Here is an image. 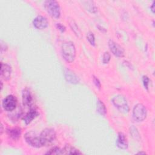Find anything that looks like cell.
Wrapping results in <instances>:
<instances>
[{"instance_id": "1", "label": "cell", "mask_w": 155, "mask_h": 155, "mask_svg": "<svg viewBox=\"0 0 155 155\" xmlns=\"http://www.w3.org/2000/svg\"><path fill=\"white\" fill-rule=\"evenodd\" d=\"M61 54L66 62L68 63L73 62L76 56V48L73 43L71 41L64 42L61 47Z\"/></svg>"}, {"instance_id": "2", "label": "cell", "mask_w": 155, "mask_h": 155, "mask_svg": "<svg viewBox=\"0 0 155 155\" xmlns=\"http://www.w3.org/2000/svg\"><path fill=\"white\" fill-rule=\"evenodd\" d=\"M44 8L50 16L58 19L61 16V8L59 3L56 1L48 0L44 2Z\"/></svg>"}, {"instance_id": "3", "label": "cell", "mask_w": 155, "mask_h": 155, "mask_svg": "<svg viewBox=\"0 0 155 155\" xmlns=\"http://www.w3.org/2000/svg\"><path fill=\"white\" fill-rule=\"evenodd\" d=\"M39 136L42 146H48L54 141L56 134L54 129L46 128L42 131Z\"/></svg>"}, {"instance_id": "4", "label": "cell", "mask_w": 155, "mask_h": 155, "mask_svg": "<svg viewBox=\"0 0 155 155\" xmlns=\"http://www.w3.org/2000/svg\"><path fill=\"white\" fill-rule=\"evenodd\" d=\"M112 103L120 112L124 113H127L130 108L126 98L120 94L115 96L112 99Z\"/></svg>"}, {"instance_id": "5", "label": "cell", "mask_w": 155, "mask_h": 155, "mask_svg": "<svg viewBox=\"0 0 155 155\" xmlns=\"http://www.w3.org/2000/svg\"><path fill=\"white\" fill-rule=\"evenodd\" d=\"M24 139L26 142L31 147L35 148H40L42 147L40 136L35 131H30L24 134Z\"/></svg>"}, {"instance_id": "6", "label": "cell", "mask_w": 155, "mask_h": 155, "mask_svg": "<svg viewBox=\"0 0 155 155\" xmlns=\"http://www.w3.org/2000/svg\"><path fill=\"white\" fill-rule=\"evenodd\" d=\"M147 115L146 107L142 104H136L133 110V117L137 122H142L145 119Z\"/></svg>"}, {"instance_id": "7", "label": "cell", "mask_w": 155, "mask_h": 155, "mask_svg": "<svg viewBox=\"0 0 155 155\" xmlns=\"http://www.w3.org/2000/svg\"><path fill=\"white\" fill-rule=\"evenodd\" d=\"M2 105L5 110L7 111H12L15 110L16 107L17 99L13 95H8L3 99Z\"/></svg>"}, {"instance_id": "8", "label": "cell", "mask_w": 155, "mask_h": 155, "mask_svg": "<svg viewBox=\"0 0 155 155\" xmlns=\"http://www.w3.org/2000/svg\"><path fill=\"white\" fill-rule=\"evenodd\" d=\"M108 46L110 50L114 56L118 58H121L124 56V49L117 42L111 39H110L108 41Z\"/></svg>"}, {"instance_id": "9", "label": "cell", "mask_w": 155, "mask_h": 155, "mask_svg": "<svg viewBox=\"0 0 155 155\" xmlns=\"http://www.w3.org/2000/svg\"><path fill=\"white\" fill-rule=\"evenodd\" d=\"M33 24L34 27L37 29L43 30L48 27V21L45 16L38 15L34 18L33 21Z\"/></svg>"}, {"instance_id": "10", "label": "cell", "mask_w": 155, "mask_h": 155, "mask_svg": "<svg viewBox=\"0 0 155 155\" xmlns=\"http://www.w3.org/2000/svg\"><path fill=\"white\" fill-rule=\"evenodd\" d=\"M65 78L67 81L70 84H77L79 82V78L78 76L68 68H65Z\"/></svg>"}, {"instance_id": "11", "label": "cell", "mask_w": 155, "mask_h": 155, "mask_svg": "<svg viewBox=\"0 0 155 155\" xmlns=\"http://www.w3.org/2000/svg\"><path fill=\"white\" fill-rule=\"evenodd\" d=\"M116 145L118 148L122 150H125L128 148V140L126 136L122 132H119L116 140Z\"/></svg>"}, {"instance_id": "12", "label": "cell", "mask_w": 155, "mask_h": 155, "mask_svg": "<svg viewBox=\"0 0 155 155\" xmlns=\"http://www.w3.org/2000/svg\"><path fill=\"white\" fill-rule=\"evenodd\" d=\"M12 74V68L7 64H4L1 62V77L5 81L9 80L10 79Z\"/></svg>"}, {"instance_id": "13", "label": "cell", "mask_w": 155, "mask_h": 155, "mask_svg": "<svg viewBox=\"0 0 155 155\" xmlns=\"http://www.w3.org/2000/svg\"><path fill=\"white\" fill-rule=\"evenodd\" d=\"M22 98L24 105L30 106L33 103V96L30 91L27 88L22 91Z\"/></svg>"}, {"instance_id": "14", "label": "cell", "mask_w": 155, "mask_h": 155, "mask_svg": "<svg viewBox=\"0 0 155 155\" xmlns=\"http://www.w3.org/2000/svg\"><path fill=\"white\" fill-rule=\"evenodd\" d=\"M39 115V113L34 108H31L30 111L25 115L23 119L25 123L28 125L34 119H35Z\"/></svg>"}, {"instance_id": "15", "label": "cell", "mask_w": 155, "mask_h": 155, "mask_svg": "<svg viewBox=\"0 0 155 155\" xmlns=\"http://www.w3.org/2000/svg\"><path fill=\"white\" fill-rule=\"evenodd\" d=\"M82 153L71 145H66L62 149V154H81Z\"/></svg>"}, {"instance_id": "16", "label": "cell", "mask_w": 155, "mask_h": 155, "mask_svg": "<svg viewBox=\"0 0 155 155\" xmlns=\"http://www.w3.org/2000/svg\"><path fill=\"white\" fill-rule=\"evenodd\" d=\"M21 129L19 128H13L7 130L8 135L13 140H18L21 134Z\"/></svg>"}, {"instance_id": "17", "label": "cell", "mask_w": 155, "mask_h": 155, "mask_svg": "<svg viewBox=\"0 0 155 155\" xmlns=\"http://www.w3.org/2000/svg\"><path fill=\"white\" fill-rule=\"evenodd\" d=\"M68 24L69 25L71 29V30L74 32V33L79 38H81V32L78 27L76 22L74 21L73 19H68Z\"/></svg>"}, {"instance_id": "18", "label": "cell", "mask_w": 155, "mask_h": 155, "mask_svg": "<svg viewBox=\"0 0 155 155\" xmlns=\"http://www.w3.org/2000/svg\"><path fill=\"white\" fill-rule=\"evenodd\" d=\"M96 110L97 113L101 115L105 116L107 113V108L105 107V105L104 104V102L100 99H98L97 101Z\"/></svg>"}, {"instance_id": "19", "label": "cell", "mask_w": 155, "mask_h": 155, "mask_svg": "<svg viewBox=\"0 0 155 155\" xmlns=\"http://www.w3.org/2000/svg\"><path fill=\"white\" fill-rule=\"evenodd\" d=\"M85 2L87 4V5H86L87 10H88L91 13H96L97 12V8L95 5V4H93V1H87Z\"/></svg>"}, {"instance_id": "20", "label": "cell", "mask_w": 155, "mask_h": 155, "mask_svg": "<svg viewBox=\"0 0 155 155\" xmlns=\"http://www.w3.org/2000/svg\"><path fill=\"white\" fill-rule=\"evenodd\" d=\"M47 154H62V149H60L58 147H54L51 148L48 152L46 153Z\"/></svg>"}, {"instance_id": "21", "label": "cell", "mask_w": 155, "mask_h": 155, "mask_svg": "<svg viewBox=\"0 0 155 155\" xmlns=\"http://www.w3.org/2000/svg\"><path fill=\"white\" fill-rule=\"evenodd\" d=\"M87 39L88 41L89 42V43L91 45H93V46L95 45V38H94V35L92 32L89 31L87 34Z\"/></svg>"}, {"instance_id": "22", "label": "cell", "mask_w": 155, "mask_h": 155, "mask_svg": "<svg viewBox=\"0 0 155 155\" xmlns=\"http://www.w3.org/2000/svg\"><path fill=\"white\" fill-rule=\"evenodd\" d=\"M111 59V55L108 51H105L103 54L102 62L104 64H108Z\"/></svg>"}, {"instance_id": "23", "label": "cell", "mask_w": 155, "mask_h": 155, "mask_svg": "<svg viewBox=\"0 0 155 155\" xmlns=\"http://www.w3.org/2000/svg\"><path fill=\"white\" fill-rule=\"evenodd\" d=\"M142 82L143 86L147 90H148V86H149V82H150V79L147 76H142Z\"/></svg>"}, {"instance_id": "24", "label": "cell", "mask_w": 155, "mask_h": 155, "mask_svg": "<svg viewBox=\"0 0 155 155\" xmlns=\"http://www.w3.org/2000/svg\"><path fill=\"white\" fill-rule=\"evenodd\" d=\"M93 82H94V84L95 86H96L97 88L100 89V88H101V82H100L99 80L96 77L93 76Z\"/></svg>"}, {"instance_id": "25", "label": "cell", "mask_w": 155, "mask_h": 155, "mask_svg": "<svg viewBox=\"0 0 155 155\" xmlns=\"http://www.w3.org/2000/svg\"><path fill=\"white\" fill-rule=\"evenodd\" d=\"M56 27H57V28L60 31H61V32H64L65 31V30H66V28H65V27L64 25H62V24H61V23H57L56 24Z\"/></svg>"}, {"instance_id": "26", "label": "cell", "mask_w": 155, "mask_h": 155, "mask_svg": "<svg viewBox=\"0 0 155 155\" xmlns=\"http://www.w3.org/2000/svg\"><path fill=\"white\" fill-rule=\"evenodd\" d=\"M97 27H98L99 30H101L102 32L105 33V32H106V31H107L106 29H105V28H103V27H100V26H97Z\"/></svg>"}, {"instance_id": "27", "label": "cell", "mask_w": 155, "mask_h": 155, "mask_svg": "<svg viewBox=\"0 0 155 155\" xmlns=\"http://www.w3.org/2000/svg\"><path fill=\"white\" fill-rule=\"evenodd\" d=\"M154 3H155V2H154V1H153V4H152V6L151 7V10H152L153 13H154Z\"/></svg>"}, {"instance_id": "28", "label": "cell", "mask_w": 155, "mask_h": 155, "mask_svg": "<svg viewBox=\"0 0 155 155\" xmlns=\"http://www.w3.org/2000/svg\"><path fill=\"white\" fill-rule=\"evenodd\" d=\"M137 154H145L146 153L145 152H139V153H137Z\"/></svg>"}]
</instances>
